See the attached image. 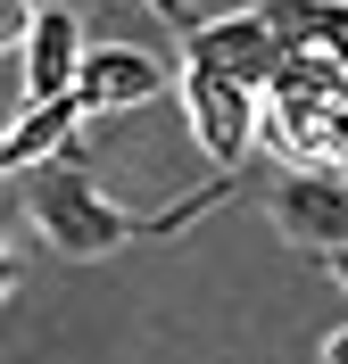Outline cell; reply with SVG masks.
Here are the masks:
<instances>
[{"label":"cell","mask_w":348,"mask_h":364,"mask_svg":"<svg viewBox=\"0 0 348 364\" xmlns=\"http://www.w3.org/2000/svg\"><path fill=\"white\" fill-rule=\"evenodd\" d=\"M274 58H282V42H274V25L257 17V9L199 17V25L183 33V67L216 75V83H232V91H257V100H265V75H274Z\"/></svg>","instance_id":"obj_2"},{"label":"cell","mask_w":348,"mask_h":364,"mask_svg":"<svg viewBox=\"0 0 348 364\" xmlns=\"http://www.w3.org/2000/svg\"><path fill=\"white\" fill-rule=\"evenodd\" d=\"M265 207H274V232L307 257H332L348 240V174L340 166H282Z\"/></svg>","instance_id":"obj_3"},{"label":"cell","mask_w":348,"mask_h":364,"mask_svg":"<svg viewBox=\"0 0 348 364\" xmlns=\"http://www.w3.org/2000/svg\"><path fill=\"white\" fill-rule=\"evenodd\" d=\"M149 9H158V17L174 25V33H191V25H199V17H191V0H149Z\"/></svg>","instance_id":"obj_10"},{"label":"cell","mask_w":348,"mask_h":364,"mask_svg":"<svg viewBox=\"0 0 348 364\" xmlns=\"http://www.w3.org/2000/svg\"><path fill=\"white\" fill-rule=\"evenodd\" d=\"M183 108H191V133H199V149H208V166L216 174H249V158H257V116H265V100L257 91H232V83H216V75H199V67H183Z\"/></svg>","instance_id":"obj_4"},{"label":"cell","mask_w":348,"mask_h":364,"mask_svg":"<svg viewBox=\"0 0 348 364\" xmlns=\"http://www.w3.org/2000/svg\"><path fill=\"white\" fill-rule=\"evenodd\" d=\"M232 191H241V174H216V182H199V191H183L174 207H158V215H133V207H116L108 191L92 182L83 149H67V158L33 166V199H25V215H33V232H42L58 257H108V249H125V240H166V232H183L191 215L224 207Z\"/></svg>","instance_id":"obj_1"},{"label":"cell","mask_w":348,"mask_h":364,"mask_svg":"<svg viewBox=\"0 0 348 364\" xmlns=\"http://www.w3.org/2000/svg\"><path fill=\"white\" fill-rule=\"evenodd\" d=\"M324 265H332V282H340V290H348V240H340V249L324 257Z\"/></svg>","instance_id":"obj_12"},{"label":"cell","mask_w":348,"mask_h":364,"mask_svg":"<svg viewBox=\"0 0 348 364\" xmlns=\"http://www.w3.org/2000/svg\"><path fill=\"white\" fill-rule=\"evenodd\" d=\"M83 17L75 9H33V33H25V108L33 100H67L75 75H83Z\"/></svg>","instance_id":"obj_6"},{"label":"cell","mask_w":348,"mask_h":364,"mask_svg":"<svg viewBox=\"0 0 348 364\" xmlns=\"http://www.w3.org/2000/svg\"><path fill=\"white\" fill-rule=\"evenodd\" d=\"M33 33V0H0V50H25Z\"/></svg>","instance_id":"obj_9"},{"label":"cell","mask_w":348,"mask_h":364,"mask_svg":"<svg viewBox=\"0 0 348 364\" xmlns=\"http://www.w3.org/2000/svg\"><path fill=\"white\" fill-rule=\"evenodd\" d=\"M257 17L274 25V42H307L348 75V0H257Z\"/></svg>","instance_id":"obj_8"},{"label":"cell","mask_w":348,"mask_h":364,"mask_svg":"<svg viewBox=\"0 0 348 364\" xmlns=\"http://www.w3.org/2000/svg\"><path fill=\"white\" fill-rule=\"evenodd\" d=\"M83 124H92V116H83V100H75V91H67V100H33L17 124H9V174L67 158L75 141H83Z\"/></svg>","instance_id":"obj_7"},{"label":"cell","mask_w":348,"mask_h":364,"mask_svg":"<svg viewBox=\"0 0 348 364\" xmlns=\"http://www.w3.org/2000/svg\"><path fill=\"white\" fill-rule=\"evenodd\" d=\"M166 91V67L149 58V50H83V75H75V100H83V116H116V108H141V100H158Z\"/></svg>","instance_id":"obj_5"},{"label":"cell","mask_w":348,"mask_h":364,"mask_svg":"<svg viewBox=\"0 0 348 364\" xmlns=\"http://www.w3.org/2000/svg\"><path fill=\"white\" fill-rule=\"evenodd\" d=\"M324 364H348V323H340V331L324 340Z\"/></svg>","instance_id":"obj_11"}]
</instances>
